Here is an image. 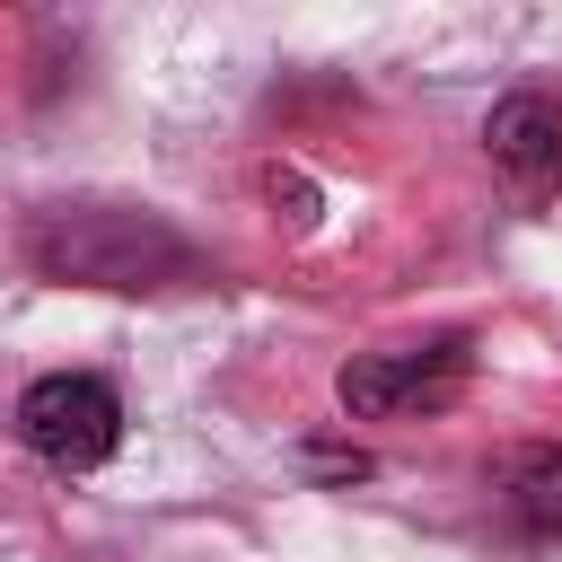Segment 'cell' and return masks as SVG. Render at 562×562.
I'll return each instance as SVG.
<instances>
[{
  "label": "cell",
  "instance_id": "cell-1",
  "mask_svg": "<svg viewBox=\"0 0 562 562\" xmlns=\"http://www.w3.org/2000/svg\"><path fill=\"white\" fill-rule=\"evenodd\" d=\"M26 263H35L44 281H88V290H167V281H193V272H202V255H193L158 211H123V202L35 211Z\"/></svg>",
  "mask_w": 562,
  "mask_h": 562
},
{
  "label": "cell",
  "instance_id": "cell-2",
  "mask_svg": "<svg viewBox=\"0 0 562 562\" xmlns=\"http://www.w3.org/2000/svg\"><path fill=\"white\" fill-rule=\"evenodd\" d=\"M18 439L26 457H44L53 474H97L123 448V395L88 369H53L18 395Z\"/></svg>",
  "mask_w": 562,
  "mask_h": 562
},
{
  "label": "cell",
  "instance_id": "cell-3",
  "mask_svg": "<svg viewBox=\"0 0 562 562\" xmlns=\"http://www.w3.org/2000/svg\"><path fill=\"white\" fill-rule=\"evenodd\" d=\"M465 378V342L439 334V342H413V351H360L334 369V395L351 422H395V413H439Z\"/></svg>",
  "mask_w": 562,
  "mask_h": 562
},
{
  "label": "cell",
  "instance_id": "cell-4",
  "mask_svg": "<svg viewBox=\"0 0 562 562\" xmlns=\"http://www.w3.org/2000/svg\"><path fill=\"white\" fill-rule=\"evenodd\" d=\"M483 149H492V167H501L518 193H553V184H562V105L536 97V88L501 97V105L483 114Z\"/></svg>",
  "mask_w": 562,
  "mask_h": 562
},
{
  "label": "cell",
  "instance_id": "cell-5",
  "mask_svg": "<svg viewBox=\"0 0 562 562\" xmlns=\"http://www.w3.org/2000/svg\"><path fill=\"white\" fill-rule=\"evenodd\" d=\"M501 501L527 536H562V448H518L501 474Z\"/></svg>",
  "mask_w": 562,
  "mask_h": 562
},
{
  "label": "cell",
  "instance_id": "cell-6",
  "mask_svg": "<svg viewBox=\"0 0 562 562\" xmlns=\"http://www.w3.org/2000/svg\"><path fill=\"white\" fill-rule=\"evenodd\" d=\"M299 465H307L316 483H360V474H369V448H325V439H316V448H299Z\"/></svg>",
  "mask_w": 562,
  "mask_h": 562
}]
</instances>
